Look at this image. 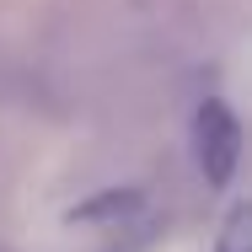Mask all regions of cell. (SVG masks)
Returning a JSON list of instances; mask_svg holds the SVG:
<instances>
[{
  "mask_svg": "<svg viewBox=\"0 0 252 252\" xmlns=\"http://www.w3.org/2000/svg\"><path fill=\"white\" fill-rule=\"evenodd\" d=\"M134 209H140V193H134V188H107L102 199L75 204L70 220H118V215H134Z\"/></svg>",
  "mask_w": 252,
  "mask_h": 252,
  "instance_id": "obj_2",
  "label": "cell"
},
{
  "mask_svg": "<svg viewBox=\"0 0 252 252\" xmlns=\"http://www.w3.org/2000/svg\"><path fill=\"white\" fill-rule=\"evenodd\" d=\"M193 151H199V172L209 188H225L242 166V124L231 113V102L209 97L193 118Z\"/></svg>",
  "mask_w": 252,
  "mask_h": 252,
  "instance_id": "obj_1",
  "label": "cell"
},
{
  "mask_svg": "<svg viewBox=\"0 0 252 252\" xmlns=\"http://www.w3.org/2000/svg\"><path fill=\"white\" fill-rule=\"evenodd\" d=\"M215 252H247V204H236L231 215H225V225H220V242Z\"/></svg>",
  "mask_w": 252,
  "mask_h": 252,
  "instance_id": "obj_3",
  "label": "cell"
}]
</instances>
